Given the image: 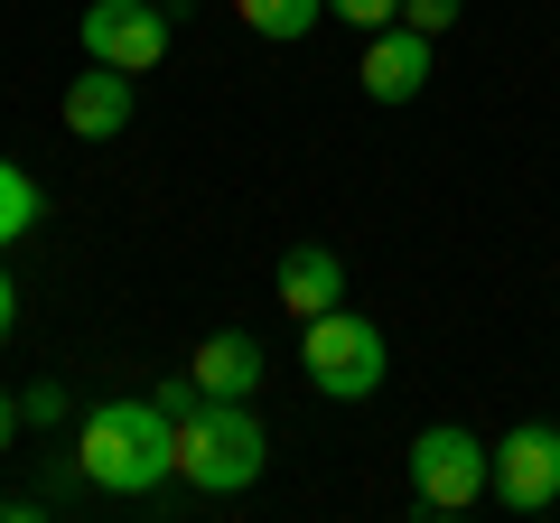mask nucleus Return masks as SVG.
<instances>
[{
	"label": "nucleus",
	"mask_w": 560,
	"mask_h": 523,
	"mask_svg": "<svg viewBox=\"0 0 560 523\" xmlns=\"http://www.w3.org/2000/svg\"><path fill=\"white\" fill-rule=\"evenodd\" d=\"M75 467L103 486V496H150V486L178 477V421H168L150 393L94 403L84 430H75Z\"/></svg>",
	"instance_id": "1"
},
{
	"label": "nucleus",
	"mask_w": 560,
	"mask_h": 523,
	"mask_svg": "<svg viewBox=\"0 0 560 523\" xmlns=\"http://www.w3.org/2000/svg\"><path fill=\"white\" fill-rule=\"evenodd\" d=\"M261 458H271V440H261L253 403H197L178 421V477L197 496H243L261 477Z\"/></svg>",
	"instance_id": "2"
},
{
	"label": "nucleus",
	"mask_w": 560,
	"mask_h": 523,
	"mask_svg": "<svg viewBox=\"0 0 560 523\" xmlns=\"http://www.w3.org/2000/svg\"><path fill=\"white\" fill-rule=\"evenodd\" d=\"M300 364L308 383H318L327 403H364V393H383V374H393V346H383L374 318H355V309H327V318L300 327Z\"/></svg>",
	"instance_id": "3"
},
{
	"label": "nucleus",
	"mask_w": 560,
	"mask_h": 523,
	"mask_svg": "<svg viewBox=\"0 0 560 523\" xmlns=\"http://www.w3.org/2000/svg\"><path fill=\"white\" fill-rule=\"evenodd\" d=\"M411 496L430 504V514H467V504L495 496V449L477 440V430L440 421V430H420L411 440Z\"/></svg>",
	"instance_id": "4"
},
{
	"label": "nucleus",
	"mask_w": 560,
	"mask_h": 523,
	"mask_svg": "<svg viewBox=\"0 0 560 523\" xmlns=\"http://www.w3.org/2000/svg\"><path fill=\"white\" fill-rule=\"evenodd\" d=\"M84 57L94 66H121V75H150V66H168V10L160 0H94L75 20Z\"/></svg>",
	"instance_id": "5"
},
{
	"label": "nucleus",
	"mask_w": 560,
	"mask_h": 523,
	"mask_svg": "<svg viewBox=\"0 0 560 523\" xmlns=\"http://www.w3.org/2000/svg\"><path fill=\"white\" fill-rule=\"evenodd\" d=\"M495 504H514V514L560 504V430L551 421H523L495 440Z\"/></svg>",
	"instance_id": "6"
},
{
	"label": "nucleus",
	"mask_w": 560,
	"mask_h": 523,
	"mask_svg": "<svg viewBox=\"0 0 560 523\" xmlns=\"http://www.w3.org/2000/svg\"><path fill=\"white\" fill-rule=\"evenodd\" d=\"M271 300L290 309L300 327H308V318H327V309L346 300V262L327 253V243H290V253L271 262Z\"/></svg>",
	"instance_id": "7"
},
{
	"label": "nucleus",
	"mask_w": 560,
	"mask_h": 523,
	"mask_svg": "<svg viewBox=\"0 0 560 523\" xmlns=\"http://www.w3.org/2000/svg\"><path fill=\"white\" fill-rule=\"evenodd\" d=\"M420 84H430V38H420L411 20L374 28V38H364V94L374 103H411Z\"/></svg>",
	"instance_id": "8"
},
{
	"label": "nucleus",
	"mask_w": 560,
	"mask_h": 523,
	"mask_svg": "<svg viewBox=\"0 0 560 523\" xmlns=\"http://www.w3.org/2000/svg\"><path fill=\"white\" fill-rule=\"evenodd\" d=\"M131 84H140V75H121V66H94V57H84V75L66 84V103H57L66 131H75V141H113L121 121H131Z\"/></svg>",
	"instance_id": "9"
},
{
	"label": "nucleus",
	"mask_w": 560,
	"mask_h": 523,
	"mask_svg": "<svg viewBox=\"0 0 560 523\" xmlns=\"http://www.w3.org/2000/svg\"><path fill=\"white\" fill-rule=\"evenodd\" d=\"M187 374L206 383V403H253L261 374H271V356H261V337H243V327H215V337L197 346V364Z\"/></svg>",
	"instance_id": "10"
},
{
	"label": "nucleus",
	"mask_w": 560,
	"mask_h": 523,
	"mask_svg": "<svg viewBox=\"0 0 560 523\" xmlns=\"http://www.w3.org/2000/svg\"><path fill=\"white\" fill-rule=\"evenodd\" d=\"M234 10H243V28H253V38L290 47V38H308V28H318L327 0H234Z\"/></svg>",
	"instance_id": "11"
},
{
	"label": "nucleus",
	"mask_w": 560,
	"mask_h": 523,
	"mask_svg": "<svg viewBox=\"0 0 560 523\" xmlns=\"http://www.w3.org/2000/svg\"><path fill=\"white\" fill-rule=\"evenodd\" d=\"M47 216V197H38V178H28V168H10L0 160V253H10V243L28 234V224Z\"/></svg>",
	"instance_id": "12"
},
{
	"label": "nucleus",
	"mask_w": 560,
	"mask_h": 523,
	"mask_svg": "<svg viewBox=\"0 0 560 523\" xmlns=\"http://www.w3.org/2000/svg\"><path fill=\"white\" fill-rule=\"evenodd\" d=\"M401 20H411L420 38H440V28H458V20H467V0H401Z\"/></svg>",
	"instance_id": "13"
},
{
	"label": "nucleus",
	"mask_w": 560,
	"mask_h": 523,
	"mask_svg": "<svg viewBox=\"0 0 560 523\" xmlns=\"http://www.w3.org/2000/svg\"><path fill=\"white\" fill-rule=\"evenodd\" d=\"M327 10H337L346 28H364V38H374V28H393V20H401V0H327Z\"/></svg>",
	"instance_id": "14"
},
{
	"label": "nucleus",
	"mask_w": 560,
	"mask_h": 523,
	"mask_svg": "<svg viewBox=\"0 0 560 523\" xmlns=\"http://www.w3.org/2000/svg\"><path fill=\"white\" fill-rule=\"evenodd\" d=\"M20 411H28V421H66V383H28Z\"/></svg>",
	"instance_id": "15"
},
{
	"label": "nucleus",
	"mask_w": 560,
	"mask_h": 523,
	"mask_svg": "<svg viewBox=\"0 0 560 523\" xmlns=\"http://www.w3.org/2000/svg\"><path fill=\"white\" fill-rule=\"evenodd\" d=\"M20 421H28V411H20V403H10V393H0V449L20 440Z\"/></svg>",
	"instance_id": "16"
},
{
	"label": "nucleus",
	"mask_w": 560,
	"mask_h": 523,
	"mask_svg": "<svg viewBox=\"0 0 560 523\" xmlns=\"http://www.w3.org/2000/svg\"><path fill=\"white\" fill-rule=\"evenodd\" d=\"M10 318H20V290H10V271H0V337H10Z\"/></svg>",
	"instance_id": "17"
},
{
	"label": "nucleus",
	"mask_w": 560,
	"mask_h": 523,
	"mask_svg": "<svg viewBox=\"0 0 560 523\" xmlns=\"http://www.w3.org/2000/svg\"><path fill=\"white\" fill-rule=\"evenodd\" d=\"M10 514H20V504H10V496H0V523H10Z\"/></svg>",
	"instance_id": "18"
}]
</instances>
